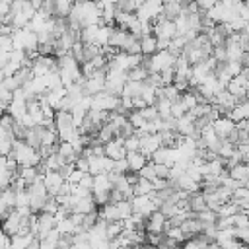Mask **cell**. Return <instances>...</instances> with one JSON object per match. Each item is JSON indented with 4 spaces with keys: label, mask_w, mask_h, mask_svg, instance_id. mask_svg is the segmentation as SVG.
Returning a JSON list of instances; mask_svg holds the SVG:
<instances>
[{
    "label": "cell",
    "mask_w": 249,
    "mask_h": 249,
    "mask_svg": "<svg viewBox=\"0 0 249 249\" xmlns=\"http://www.w3.org/2000/svg\"><path fill=\"white\" fill-rule=\"evenodd\" d=\"M121 105V99L119 95H113L109 91H99L95 95H91V103H89V109H97V111H105V113H113L117 111Z\"/></svg>",
    "instance_id": "obj_5"
},
{
    "label": "cell",
    "mask_w": 249,
    "mask_h": 249,
    "mask_svg": "<svg viewBox=\"0 0 249 249\" xmlns=\"http://www.w3.org/2000/svg\"><path fill=\"white\" fill-rule=\"evenodd\" d=\"M191 74V64L185 60V56H177L173 62V82H187Z\"/></svg>",
    "instance_id": "obj_21"
},
{
    "label": "cell",
    "mask_w": 249,
    "mask_h": 249,
    "mask_svg": "<svg viewBox=\"0 0 249 249\" xmlns=\"http://www.w3.org/2000/svg\"><path fill=\"white\" fill-rule=\"evenodd\" d=\"M175 132L179 136H195L196 138V130H195V117L187 111L185 115L175 119Z\"/></svg>",
    "instance_id": "obj_15"
},
{
    "label": "cell",
    "mask_w": 249,
    "mask_h": 249,
    "mask_svg": "<svg viewBox=\"0 0 249 249\" xmlns=\"http://www.w3.org/2000/svg\"><path fill=\"white\" fill-rule=\"evenodd\" d=\"M54 249H62V247H54Z\"/></svg>",
    "instance_id": "obj_59"
},
{
    "label": "cell",
    "mask_w": 249,
    "mask_h": 249,
    "mask_svg": "<svg viewBox=\"0 0 249 249\" xmlns=\"http://www.w3.org/2000/svg\"><path fill=\"white\" fill-rule=\"evenodd\" d=\"M163 235H165V237H169V239H173L175 243H183V241H185L183 230H181L179 226H165V230H163Z\"/></svg>",
    "instance_id": "obj_38"
},
{
    "label": "cell",
    "mask_w": 249,
    "mask_h": 249,
    "mask_svg": "<svg viewBox=\"0 0 249 249\" xmlns=\"http://www.w3.org/2000/svg\"><path fill=\"white\" fill-rule=\"evenodd\" d=\"M10 156L16 160L18 167H21V165H33V167H39V163H41V154H39V150L33 148V146H29L25 140H19V138L14 140Z\"/></svg>",
    "instance_id": "obj_1"
},
{
    "label": "cell",
    "mask_w": 249,
    "mask_h": 249,
    "mask_svg": "<svg viewBox=\"0 0 249 249\" xmlns=\"http://www.w3.org/2000/svg\"><path fill=\"white\" fill-rule=\"evenodd\" d=\"M33 237H35V235H33L31 231H27V233H14V235H10V245H8V249H27V245L31 243Z\"/></svg>",
    "instance_id": "obj_30"
},
{
    "label": "cell",
    "mask_w": 249,
    "mask_h": 249,
    "mask_svg": "<svg viewBox=\"0 0 249 249\" xmlns=\"http://www.w3.org/2000/svg\"><path fill=\"white\" fill-rule=\"evenodd\" d=\"M8 245H10V235L0 228V249H8Z\"/></svg>",
    "instance_id": "obj_53"
},
{
    "label": "cell",
    "mask_w": 249,
    "mask_h": 249,
    "mask_svg": "<svg viewBox=\"0 0 249 249\" xmlns=\"http://www.w3.org/2000/svg\"><path fill=\"white\" fill-rule=\"evenodd\" d=\"M0 49L2 51H12V37L10 35H0Z\"/></svg>",
    "instance_id": "obj_52"
},
{
    "label": "cell",
    "mask_w": 249,
    "mask_h": 249,
    "mask_svg": "<svg viewBox=\"0 0 249 249\" xmlns=\"http://www.w3.org/2000/svg\"><path fill=\"white\" fill-rule=\"evenodd\" d=\"M216 249H220V247H216Z\"/></svg>",
    "instance_id": "obj_61"
},
{
    "label": "cell",
    "mask_w": 249,
    "mask_h": 249,
    "mask_svg": "<svg viewBox=\"0 0 249 249\" xmlns=\"http://www.w3.org/2000/svg\"><path fill=\"white\" fill-rule=\"evenodd\" d=\"M138 177H144V179H148V181H154L156 179V169H154V163L152 161H148L140 171H138Z\"/></svg>",
    "instance_id": "obj_43"
},
{
    "label": "cell",
    "mask_w": 249,
    "mask_h": 249,
    "mask_svg": "<svg viewBox=\"0 0 249 249\" xmlns=\"http://www.w3.org/2000/svg\"><path fill=\"white\" fill-rule=\"evenodd\" d=\"M128 171V165H126V158H121V160H113V167H111V173H126Z\"/></svg>",
    "instance_id": "obj_45"
},
{
    "label": "cell",
    "mask_w": 249,
    "mask_h": 249,
    "mask_svg": "<svg viewBox=\"0 0 249 249\" xmlns=\"http://www.w3.org/2000/svg\"><path fill=\"white\" fill-rule=\"evenodd\" d=\"M235 239H239L241 243H247V239H249V228H235Z\"/></svg>",
    "instance_id": "obj_51"
},
{
    "label": "cell",
    "mask_w": 249,
    "mask_h": 249,
    "mask_svg": "<svg viewBox=\"0 0 249 249\" xmlns=\"http://www.w3.org/2000/svg\"><path fill=\"white\" fill-rule=\"evenodd\" d=\"M82 88H84V93H88V95H95V93L103 91L105 89V68H99L89 78H84Z\"/></svg>",
    "instance_id": "obj_10"
},
{
    "label": "cell",
    "mask_w": 249,
    "mask_h": 249,
    "mask_svg": "<svg viewBox=\"0 0 249 249\" xmlns=\"http://www.w3.org/2000/svg\"><path fill=\"white\" fill-rule=\"evenodd\" d=\"M8 14H10V2L0 0V23H8Z\"/></svg>",
    "instance_id": "obj_49"
},
{
    "label": "cell",
    "mask_w": 249,
    "mask_h": 249,
    "mask_svg": "<svg viewBox=\"0 0 249 249\" xmlns=\"http://www.w3.org/2000/svg\"><path fill=\"white\" fill-rule=\"evenodd\" d=\"M179 228L183 230V235H185V239H189V237L200 235V231H202V222H200V220H196V218L193 216V218H187V220H183V222L179 224Z\"/></svg>",
    "instance_id": "obj_23"
},
{
    "label": "cell",
    "mask_w": 249,
    "mask_h": 249,
    "mask_svg": "<svg viewBox=\"0 0 249 249\" xmlns=\"http://www.w3.org/2000/svg\"><path fill=\"white\" fill-rule=\"evenodd\" d=\"M146 222H144V228H146V231H150V233H163V230H165V224H167V218L160 212V210H154L148 218H144Z\"/></svg>",
    "instance_id": "obj_18"
},
{
    "label": "cell",
    "mask_w": 249,
    "mask_h": 249,
    "mask_svg": "<svg viewBox=\"0 0 249 249\" xmlns=\"http://www.w3.org/2000/svg\"><path fill=\"white\" fill-rule=\"evenodd\" d=\"M41 171L37 169V167H33V165H21L18 171H16V175L19 177V179H23L27 185L29 183H33L35 179H37V175H39Z\"/></svg>",
    "instance_id": "obj_33"
},
{
    "label": "cell",
    "mask_w": 249,
    "mask_h": 249,
    "mask_svg": "<svg viewBox=\"0 0 249 249\" xmlns=\"http://www.w3.org/2000/svg\"><path fill=\"white\" fill-rule=\"evenodd\" d=\"M179 2H183V4H185V2H193V0H179Z\"/></svg>",
    "instance_id": "obj_57"
},
{
    "label": "cell",
    "mask_w": 249,
    "mask_h": 249,
    "mask_svg": "<svg viewBox=\"0 0 249 249\" xmlns=\"http://www.w3.org/2000/svg\"><path fill=\"white\" fill-rule=\"evenodd\" d=\"M228 175L231 179L239 181L241 185H247V181H249V165L245 161H239V163H235V165H231L228 169Z\"/></svg>",
    "instance_id": "obj_26"
},
{
    "label": "cell",
    "mask_w": 249,
    "mask_h": 249,
    "mask_svg": "<svg viewBox=\"0 0 249 249\" xmlns=\"http://www.w3.org/2000/svg\"><path fill=\"white\" fill-rule=\"evenodd\" d=\"M78 185L84 187V189H88V191L91 193V187H93V175H91V173H84L82 179L78 181Z\"/></svg>",
    "instance_id": "obj_47"
},
{
    "label": "cell",
    "mask_w": 249,
    "mask_h": 249,
    "mask_svg": "<svg viewBox=\"0 0 249 249\" xmlns=\"http://www.w3.org/2000/svg\"><path fill=\"white\" fill-rule=\"evenodd\" d=\"M150 193H154L152 181H148L144 177H138V181L132 185V196L134 195H150Z\"/></svg>",
    "instance_id": "obj_35"
},
{
    "label": "cell",
    "mask_w": 249,
    "mask_h": 249,
    "mask_svg": "<svg viewBox=\"0 0 249 249\" xmlns=\"http://www.w3.org/2000/svg\"><path fill=\"white\" fill-rule=\"evenodd\" d=\"M25 218H27V216H21L16 208H12V210H10V212L0 220V222H2V224H0V228H2L8 235H14V233H18V230L21 228V224H23V220H25Z\"/></svg>",
    "instance_id": "obj_13"
},
{
    "label": "cell",
    "mask_w": 249,
    "mask_h": 249,
    "mask_svg": "<svg viewBox=\"0 0 249 249\" xmlns=\"http://www.w3.org/2000/svg\"><path fill=\"white\" fill-rule=\"evenodd\" d=\"M210 124H212L214 132L218 134V138H224V140H228L235 130V123L228 115H218L216 119L210 121Z\"/></svg>",
    "instance_id": "obj_12"
},
{
    "label": "cell",
    "mask_w": 249,
    "mask_h": 249,
    "mask_svg": "<svg viewBox=\"0 0 249 249\" xmlns=\"http://www.w3.org/2000/svg\"><path fill=\"white\" fill-rule=\"evenodd\" d=\"M206 247H208V241L202 235H195V237L185 239L183 247H179V249H206Z\"/></svg>",
    "instance_id": "obj_36"
},
{
    "label": "cell",
    "mask_w": 249,
    "mask_h": 249,
    "mask_svg": "<svg viewBox=\"0 0 249 249\" xmlns=\"http://www.w3.org/2000/svg\"><path fill=\"white\" fill-rule=\"evenodd\" d=\"M146 2H152V4H163V0H146Z\"/></svg>",
    "instance_id": "obj_55"
},
{
    "label": "cell",
    "mask_w": 249,
    "mask_h": 249,
    "mask_svg": "<svg viewBox=\"0 0 249 249\" xmlns=\"http://www.w3.org/2000/svg\"><path fill=\"white\" fill-rule=\"evenodd\" d=\"M119 249H130V247H119Z\"/></svg>",
    "instance_id": "obj_58"
},
{
    "label": "cell",
    "mask_w": 249,
    "mask_h": 249,
    "mask_svg": "<svg viewBox=\"0 0 249 249\" xmlns=\"http://www.w3.org/2000/svg\"><path fill=\"white\" fill-rule=\"evenodd\" d=\"M187 113V109H185V105L181 103V99H175V101H171V107H169V115L173 117V119H177V117H181V115H185Z\"/></svg>",
    "instance_id": "obj_41"
},
{
    "label": "cell",
    "mask_w": 249,
    "mask_h": 249,
    "mask_svg": "<svg viewBox=\"0 0 249 249\" xmlns=\"http://www.w3.org/2000/svg\"><path fill=\"white\" fill-rule=\"evenodd\" d=\"M128 200H130L132 212L134 214H140L142 218H148L154 210L160 208V200L154 196V193H150V195H134Z\"/></svg>",
    "instance_id": "obj_4"
},
{
    "label": "cell",
    "mask_w": 249,
    "mask_h": 249,
    "mask_svg": "<svg viewBox=\"0 0 249 249\" xmlns=\"http://www.w3.org/2000/svg\"><path fill=\"white\" fill-rule=\"evenodd\" d=\"M138 45H140V54L142 56H150L158 51L156 47V37L152 33H146V35H140L138 37Z\"/></svg>",
    "instance_id": "obj_28"
},
{
    "label": "cell",
    "mask_w": 249,
    "mask_h": 249,
    "mask_svg": "<svg viewBox=\"0 0 249 249\" xmlns=\"http://www.w3.org/2000/svg\"><path fill=\"white\" fill-rule=\"evenodd\" d=\"M54 224H56V220H54L53 214L41 212V214L37 216V220H35V237H43L47 231L54 230Z\"/></svg>",
    "instance_id": "obj_20"
},
{
    "label": "cell",
    "mask_w": 249,
    "mask_h": 249,
    "mask_svg": "<svg viewBox=\"0 0 249 249\" xmlns=\"http://www.w3.org/2000/svg\"><path fill=\"white\" fill-rule=\"evenodd\" d=\"M113 183H111V175L109 173H97L93 175V187H91V195L95 193H111Z\"/></svg>",
    "instance_id": "obj_24"
},
{
    "label": "cell",
    "mask_w": 249,
    "mask_h": 249,
    "mask_svg": "<svg viewBox=\"0 0 249 249\" xmlns=\"http://www.w3.org/2000/svg\"><path fill=\"white\" fill-rule=\"evenodd\" d=\"M27 68L31 76H45L47 72L56 68V62L47 54H37L35 58H31V64H27Z\"/></svg>",
    "instance_id": "obj_11"
},
{
    "label": "cell",
    "mask_w": 249,
    "mask_h": 249,
    "mask_svg": "<svg viewBox=\"0 0 249 249\" xmlns=\"http://www.w3.org/2000/svg\"><path fill=\"white\" fill-rule=\"evenodd\" d=\"M10 60V51H2L0 49V68H4V64Z\"/></svg>",
    "instance_id": "obj_54"
},
{
    "label": "cell",
    "mask_w": 249,
    "mask_h": 249,
    "mask_svg": "<svg viewBox=\"0 0 249 249\" xmlns=\"http://www.w3.org/2000/svg\"><path fill=\"white\" fill-rule=\"evenodd\" d=\"M82 175H84V171H80V169H76V167H74V169L68 173V177H66L64 181H66V183H70V185H76V183L82 179Z\"/></svg>",
    "instance_id": "obj_48"
},
{
    "label": "cell",
    "mask_w": 249,
    "mask_h": 249,
    "mask_svg": "<svg viewBox=\"0 0 249 249\" xmlns=\"http://www.w3.org/2000/svg\"><path fill=\"white\" fill-rule=\"evenodd\" d=\"M233 123H237V121H243V119H247L249 117V103L245 101V99H241V101H237L228 113H226Z\"/></svg>",
    "instance_id": "obj_27"
},
{
    "label": "cell",
    "mask_w": 249,
    "mask_h": 249,
    "mask_svg": "<svg viewBox=\"0 0 249 249\" xmlns=\"http://www.w3.org/2000/svg\"><path fill=\"white\" fill-rule=\"evenodd\" d=\"M220 89H224V86L218 82V78H216V74H214V72H210V74H208V76H206V78L196 86V93H198L204 101H208V103L212 101V97H214Z\"/></svg>",
    "instance_id": "obj_8"
},
{
    "label": "cell",
    "mask_w": 249,
    "mask_h": 249,
    "mask_svg": "<svg viewBox=\"0 0 249 249\" xmlns=\"http://www.w3.org/2000/svg\"><path fill=\"white\" fill-rule=\"evenodd\" d=\"M64 95H66V88H64V86H60V88L49 89V91L43 95V99L47 101V105H49V107H53L54 111H58V109H60V105H62Z\"/></svg>",
    "instance_id": "obj_22"
},
{
    "label": "cell",
    "mask_w": 249,
    "mask_h": 249,
    "mask_svg": "<svg viewBox=\"0 0 249 249\" xmlns=\"http://www.w3.org/2000/svg\"><path fill=\"white\" fill-rule=\"evenodd\" d=\"M74 2H76V0H51V4H53V14L66 18L68 12H70V8L74 6Z\"/></svg>",
    "instance_id": "obj_34"
},
{
    "label": "cell",
    "mask_w": 249,
    "mask_h": 249,
    "mask_svg": "<svg viewBox=\"0 0 249 249\" xmlns=\"http://www.w3.org/2000/svg\"><path fill=\"white\" fill-rule=\"evenodd\" d=\"M195 2V6L200 10V12H206V10H210L218 0H193Z\"/></svg>",
    "instance_id": "obj_50"
},
{
    "label": "cell",
    "mask_w": 249,
    "mask_h": 249,
    "mask_svg": "<svg viewBox=\"0 0 249 249\" xmlns=\"http://www.w3.org/2000/svg\"><path fill=\"white\" fill-rule=\"evenodd\" d=\"M126 165H128V171L132 173H138L146 163H148V158L140 152H126Z\"/></svg>",
    "instance_id": "obj_25"
},
{
    "label": "cell",
    "mask_w": 249,
    "mask_h": 249,
    "mask_svg": "<svg viewBox=\"0 0 249 249\" xmlns=\"http://www.w3.org/2000/svg\"><path fill=\"white\" fill-rule=\"evenodd\" d=\"M128 80H134V82H144L146 78H148V68L144 66V64H138V66H134V68H130L128 72Z\"/></svg>",
    "instance_id": "obj_37"
},
{
    "label": "cell",
    "mask_w": 249,
    "mask_h": 249,
    "mask_svg": "<svg viewBox=\"0 0 249 249\" xmlns=\"http://www.w3.org/2000/svg\"><path fill=\"white\" fill-rule=\"evenodd\" d=\"M43 173V185L47 189L49 196H56L60 187L64 185V177L60 175V171H41Z\"/></svg>",
    "instance_id": "obj_14"
},
{
    "label": "cell",
    "mask_w": 249,
    "mask_h": 249,
    "mask_svg": "<svg viewBox=\"0 0 249 249\" xmlns=\"http://www.w3.org/2000/svg\"><path fill=\"white\" fill-rule=\"evenodd\" d=\"M111 31H113L111 25L99 23V25H97V31H95V43H93V45H97V47H105V45H109Z\"/></svg>",
    "instance_id": "obj_32"
},
{
    "label": "cell",
    "mask_w": 249,
    "mask_h": 249,
    "mask_svg": "<svg viewBox=\"0 0 249 249\" xmlns=\"http://www.w3.org/2000/svg\"><path fill=\"white\" fill-rule=\"evenodd\" d=\"M233 226L235 228H249V218L245 212H237L233 214Z\"/></svg>",
    "instance_id": "obj_46"
},
{
    "label": "cell",
    "mask_w": 249,
    "mask_h": 249,
    "mask_svg": "<svg viewBox=\"0 0 249 249\" xmlns=\"http://www.w3.org/2000/svg\"><path fill=\"white\" fill-rule=\"evenodd\" d=\"M237 249H249V247H247V243H241V245H239Z\"/></svg>",
    "instance_id": "obj_56"
},
{
    "label": "cell",
    "mask_w": 249,
    "mask_h": 249,
    "mask_svg": "<svg viewBox=\"0 0 249 249\" xmlns=\"http://www.w3.org/2000/svg\"><path fill=\"white\" fill-rule=\"evenodd\" d=\"M136 111L144 117V121H154V119L158 117V111H156V107H154V105H146V107L136 109Z\"/></svg>",
    "instance_id": "obj_44"
},
{
    "label": "cell",
    "mask_w": 249,
    "mask_h": 249,
    "mask_svg": "<svg viewBox=\"0 0 249 249\" xmlns=\"http://www.w3.org/2000/svg\"><path fill=\"white\" fill-rule=\"evenodd\" d=\"M14 175H16V173H14V171H10V169H8V165H6V156H0V191L12 185Z\"/></svg>",
    "instance_id": "obj_31"
},
{
    "label": "cell",
    "mask_w": 249,
    "mask_h": 249,
    "mask_svg": "<svg viewBox=\"0 0 249 249\" xmlns=\"http://www.w3.org/2000/svg\"><path fill=\"white\" fill-rule=\"evenodd\" d=\"M10 37H12V47L18 51L29 53L39 47V39H37L35 31H31L29 27H18L10 33Z\"/></svg>",
    "instance_id": "obj_2"
},
{
    "label": "cell",
    "mask_w": 249,
    "mask_h": 249,
    "mask_svg": "<svg viewBox=\"0 0 249 249\" xmlns=\"http://www.w3.org/2000/svg\"><path fill=\"white\" fill-rule=\"evenodd\" d=\"M195 218L200 220L202 224H216V220H218L216 212L210 210V208H204V210H200V212H195Z\"/></svg>",
    "instance_id": "obj_39"
},
{
    "label": "cell",
    "mask_w": 249,
    "mask_h": 249,
    "mask_svg": "<svg viewBox=\"0 0 249 249\" xmlns=\"http://www.w3.org/2000/svg\"><path fill=\"white\" fill-rule=\"evenodd\" d=\"M128 74L123 70H115V68H105V91L119 95L123 86L126 84Z\"/></svg>",
    "instance_id": "obj_7"
},
{
    "label": "cell",
    "mask_w": 249,
    "mask_h": 249,
    "mask_svg": "<svg viewBox=\"0 0 249 249\" xmlns=\"http://www.w3.org/2000/svg\"><path fill=\"white\" fill-rule=\"evenodd\" d=\"M152 35L156 39H163V41H171L175 37V25L173 19H167L163 16H160L156 21H152Z\"/></svg>",
    "instance_id": "obj_9"
},
{
    "label": "cell",
    "mask_w": 249,
    "mask_h": 249,
    "mask_svg": "<svg viewBox=\"0 0 249 249\" xmlns=\"http://www.w3.org/2000/svg\"><path fill=\"white\" fill-rule=\"evenodd\" d=\"M175 58H177V56H175V54H171L167 49H160V51H156L154 54L146 56L144 66L148 68V72H150V74H160L161 70H165V68L173 66Z\"/></svg>",
    "instance_id": "obj_3"
},
{
    "label": "cell",
    "mask_w": 249,
    "mask_h": 249,
    "mask_svg": "<svg viewBox=\"0 0 249 249\" xmlns=\"http://www.w3.org/2000/svg\"><path fill=\"white\" fill-rule=\"evenodd\" d=\"M103 154L109 156L111 160H121L126 156L124 144H123V136H113L111 140H107L103 144Z\"/></svg>",
    "instance_id": "obj_17"
},
{
    "label": "cell",
    "mask_w": 249,
    "mask_h": 249,
    "mask_svg": "<svg viewBox=\"0 0 249 249\" xmlns=\"http://www.w3.org/2000/svg\"><path fill=\"white\" fill-rule=\"evenodd\" d=\"M56 152L64 158L66 163H74V160L80 156V152H78L70 142H66V140H60V142L56 144Z\"/></svg>",
    "instance_id": "obj_29"
},
{
    "label": "cell",
    "mask_w": 249,
    "mask_h": 249,
    "mask_svg": "<svg viewBox=\"0 0 249 249\" xmlns=\"http://www.w3.org/2000/svg\"><path fill=\"white\" fill-rule=\"evenodd\" d=\"M123 220H113V222H107V226H105V233H107V239H111V237H117L121 231H123Z\"/></svg>",
    "instance_id": "obj_40"
},
{
    "label": "cell",
    "mask_w": 249,
    "mask_h": 249,
    "mask_svg": "<svg viewBox=\"0 0 249 249\" xmlns=\"http://www.w3.org/2000/svg\"><path fill=\"white\" fill-rule=\"evenodd\" d=\"M224 89H226V91H230V93H231V95H233L237 101L245 99L247 89H249V82H247V66H243L241 74H237V76L230 78Z\"/></svg>",
    "instance_id": "obj_6"
},
{
    "label": "cell",
    "mask_w": 249,
    "mask_h": 249,
    "mask_svg": "<svg viewBox=\"0 0 249 249\" xmlns=\"http://www.w3.org/2000/svg\"><path fill=\"white\" fill-rule=\"evenodd\" d=\"M163 2H171V0H163Z\"/></svg>",
    "instance_id": "obj_60"
},
{
    "label": "cell",
    "mask_w": 249,
    "mask_h": 249,
    "mask_svg": "<svg viewBox=\"0 0 249 249\" xmlns=\"http://www.w3.org/2000/svg\"><path fill=\"white\" fill-rule=\"evenodd\" d=\"M95 200H93V195H86L82 198H72V204H70V212H78V214H89V212H95Z\"/></svg>",
    "instance_id": "obj_19"
},
{
    "label": "cell",
    "mask_w": 249,
    "mask_h": 249,
    "mask_svg": "<svg viewBox=\"0 0 249 249\" xmlns=\"http://www.w3.org/2000/svg\"><path fill=\"white\" fill-rule=\"evenodd\" d=\"M123 144H124V150H126V152H138V146H140L136 134H130V136L123 138Z\"/></svg>",
    "instance_id": "obj_42"
},
{
    "label": "cell",
    "mask_w": 249,
    "mask_h": 249,
    "mask_svg": "<svg viewBox=\"0 0 249 249\" xmlns=\"http://www.w3.org/2000/svg\"><path fill=\"white\" fill-rule=\"evenodd\" d=\"M138 142H140L138 152L144 154L146 158H150V156L161 146V140H160V134H158V132H156V134H140V136H138Z\"/></svg>",
    "instance_id": "obj_16"
}]
</instances>
